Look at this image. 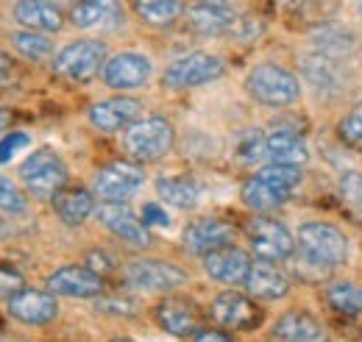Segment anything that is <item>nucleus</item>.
<instances>
[{
    "instance_id": "f257e3e1",
    "label": "nucleus",
    "mask_w": 362,
    "mask_h": 342,
    "mask_svg": "<svg viewBox=\"0 0 362 342\" xmlns=\"http://www.w3.org/2000/svg\"><path fill=\"white\" fill-rule=\"evenodd\" d=\"M298 254L320 267H340L349 261V237L332 223H304L298 228Z\"/></svg>"
},
{
    "instance_id": "f03ea898",
    "label": "nucleus",
    "mask_w": 362,
    "mask_h": 342,
    "mask_svg": "<svg viewBox=\"0 0 362 342\" xmlns=\"http://www.w3.org/2000/svg\"><path fill=\"white\" fill-rule=\"evenodd\" d=\"M176 131L165 117H142L123 134V148L134 162H159L173 151Z\"/></svg>"
},
{
    "instance_id": "7ed1b4c3",
    "label": "nucleus",
    "mask_w": 362,
    "mask_h": 342,
    "mask_svg": "<svg viewBox=\"0 0 362 342\" xmlns=\"http://www.w3.org/2000/svg\"><path fill=\"white\" fill-rule=\"evenodd\" d=\"M245 89L257 103L273 109L293 106L301 98V81L279 64H257L245 78Z\"/></svg>"
},
{
    "instance_id": "20e7f679",
    "label": "nucleus",
    "mask_w": 362,
    "mask_h": 342,
    "mask_svg": "<svg viewBox=\"0 0 362 342\" xmlns=\"http://www.w3.org/2000/svg\"><path fill=\"white\" fill-rule=\"evenodd\" d=\"M20 178L31 189V195L53 201L56 192L67 187V165L53 148H37L23 165H20Z\"/></svg>"
},
{
    "instance_id": "39448f33",
    "label": "nucleus",
    "mask_w": 362,
    "mask_h": 342,
    "mask_svg": "<svg viewBox=\"0 0 362 342\" xmlns=\"http://www.w3.org/2000/svg\"><path fill=\"white\" fill-rule=\"evenodd\" d=\"M106 64V45L98 40H78L62 47L53 59V73L67 81H90Z\"/></svg>"
},
{
    "instance_id": "423d86ee",
    "label": "nucleus",
    "mask_w": 362,
    "mask_h": 342,
    "mask_svg": "<svg viewBox=\"0 0 362 342\" xmlns=\"http://www.w3.org/2000/svg\"><path fill=\"white\" fill-rule=\"evenodd\" d=\"M221 76H223V61L218 56H212V53H187L165 70L162 84L170 92H184V89L209 84Z\"/></svg>"
},
{
    "instance_id": "0eeeda50",
    "label": "nucleus",
    "mask_w": 362,
    "mask_h": 342,
    "mask_svg": "<svg viewBox=\"0 0 362 342\" xmlns=\"http://www.w3.org/2000/svg\"><path fill=\"white\" fill-rule=\"evenodd\" d=\"M245 234L251 240V248L259 259H268V261H281V259H290L296 254V240L293 234L287 231L284 223L273 220V217H251L245 223Z\"/></svg>"
},
{
    "instance_id": "6e6552de",
    "label": "nucleus",
    "mask_w": 362,
    "mask_h": 342,
    "mask_svg": "<svg viewBox=\"0 0 362 342\" xmlns=\"http://www.w3.org/2000/svg\"><path fill=\"white\" fill-rule=\"evenodd\" d=\"M126 281L134 290H145V293H170V290H179L181 284H187V273L173 261L134 259L126 267Z\"/></svg>"
},
{
    "instance_id": "1a4fd4ad",
    "label": "nucleus",
    "mask_w": 362,
    "mask_h": 342,
    "mask_svg": "<svg viewBox=\"0 0 362 342\" xmlns=\"http://www.w3.org/2000/svg\"><path fill=\"white\" fill-rule=\"evenodd\" d=\"M45 287L53 295H64V298H100L106 290L103 276L81 264H64L53 270L47 276Z\"/></svg>"
},
{
    "instance_id": "9d476101",
    "label": "nucleus",
    "mask_w": 362,
    "mask_h": 342,
    "mask_svg": "<svg viewBox=\"0 0 362 342\" xmlns=\"http://www.w3.org/2000/svg\"><path fill=\"white\" fill-rule=\"evenodd\" d=\"M98 220L103 223L106 231H112L117 240H123L132 248H148L151 245V231L142 223V217H136L123 201H103V206H98Z\"/></svg>"
},
{
    "instance_id": "9b49d317",
    "label": "nucleus",
    "mask_w": 362,
    "mask_h": 342,
    "mask_svg": "<svg viewBox=\"0 0 362 342\" xmlns=\"http://www.w3.org/2000/svg\"><path fill=\"white\" fill-rule=\"evenodd\" d=\"M145 184V170L136 162H112L95 175V195L100 201H126Z\"/></svg>"
},
{
    "instance_id": "f8f14e48",
    "label": "nucleus",
    "mask_w": 362,
    "mask_h": 342,
    "mask_svg": "<svg viewBox=\"0 0 362 342\" xmlns=\"http://www.w3.org/2000/svg\"><path fill=\"white\" fill-rule=\"evenodd\" d=\"M209 314L218 326H223L228 331H251L262 323V312L257 309V303L245 298L243 293H221L212 300Z\"/></svg>"
},
{
    "instance_id": "ddd939ff",
    "label": "nucleus",
    "mask_w": 362,
    "mask_h": 342,
    "mask_svg": "<svg viewBox=\"0 0 362 342\" xmlns=\"http://www.w3.org/2000/svg\"><path fill=\"white\" fill-rule=\"evenodd\" d=\"M234 225H228L226 220H218V217H204L192 225L184 228L181 234V242H184V251L189 256H206L223 245H231L234 240Z\"/></svg>"
},
{
    "instance_id": "4468645a",
    "label": "nucleus",
    "mask_w": 362,
    "mask_h": 342,
    "mask_svg": "<svg viewBox=\"0 0 362 342\" xmlns=\"http://www.w3.org/2000/svg\"><path fill=\"white\" fill-rule=\"evenodd\" d=\"M8 314L23 326H47L59 317V300L50 290H23L8 298Z\"/></svg>"
},
{
    "instance_id": "2eb2a0df",
    "label": "nucleus",
    "mask_w": 362,
    "mask_h": 342,
    "mask_svg": "<svg viewBox=\"0 0 362 342\" xmlns=\"http://www.w3.org/2000/svg\"><path fill=\"white\" fill-rule=\"evenodd\" d=\"M139 114H142V103L136 98L117 95V98H106V100L92 106L90 123L103 134H115V131H123L132 123H136Z\"/></svg>"
},
{
    "instance_id": "dca6fc26",
    "label": "nucleus",
    "mask_w": 362,
    "mask_h": 342,
    "mask_svg": "<svg viewBox=\"0 0 362 342\" xmlns=\"http://www.w3.org/2000/svg\"><path fill=\"white\" fill-rule=\"evenodd\" d=\"M153 314L156 323L173 337H195L201 331V312L187 298H165Z\"/></svg>"
},
{
    "instance_id": "f3484780",
    "label": "nucleus",
    "mask_w": 362,
    "mask_h": 342,
    "mask_svg": "<svg viewBox=\"0 0 362 342\" xmlns=\"http://www.w3.org/2000/svg\"><path fill=\"white\" fill-rule=\"evenodd\" d=\"M204 270L209 278L221 284H245L251 270V256L237 245H223L204 256Z\"/></svg>"
},
{
    "instance_id": "a211bd4d",
    "label": "nucleus",
    "mask_w": 362,
    "mask_h": 342,
    "mask_svg": "<svg viewBox=\"0 0 362 342\" xmlns=\"http://www.w3.org/2000/svg\"><path fill=\"white\" fill-rule=\"evenodd\" d=\"M100 76L112 89H134L151 78V61L142 53H117L103 64Z\"/></svg>"
},
{
    "instance_id": "6ab92c4d",
    "label": "nucleus",
    "mask_w": 362,
    "mask_h": 342,
    "mask_svg": "<svg viewBox=\"0 0 362 342\" xmlns=\"http://www.w3.org/2000/svg\"><path fill=\"white\" fill-rule=\"evenodd\" d=\"M271 342H329V331L310 312L293 309L276 320Z\"/></svg>"
},
{
    "instance_id": "aec40b11",
    "label": "nucleus",
    "mask_w": 362,
    "mask_h": 342,
    "mask_svg": "<svg viewBox=\"0 0 362 342\" xmlns=\"http://www.w3.org/2000/svg\"><path fill=\"white\" fill-rule=\"evenodd\" d=\"M245 290L254 298L279 300L290 293V278H287V273H281L276 267V261L259 259V261H251V270H248V278H245Z\"/></svg>"
},
{
    "instance_id": "412c9836",
    "label": "nucleus",
    "mask_w": 362,
    "mask_h": 342,
    "mask_svg": "<svg viewBox=\"0 0 362 342\" xmlns=\"http://www.w3.org/2000/svg\"><path fill=\"white\" fill-rule=\"evenodd\" d=\"M187 23L192 31L204 37H221L237 28V14L231 6H218V3H192L187 8Z\"/></svg>"
},
{
    "instance_id": "4be33fe9",
    "label": "nucleus",
    "mask_w": 362,
    "mask_h": 342,
    "mask_svg": "<svg viewBox=\"0 0 362 342\" xmlns=\"http://www.w3.org/2000/svg\"><path fill=\"white\" fill-rule=\"evenodd\" d=\"M14 20L23 28L40 34H56L64 25V14L53 0H17Z\"/></svg>"
},
{
    "instance_id": "5701e85b",
    "label": "nucleus",
    "mask_w": 362,
    "mask_h": 342,
    "mask_svg": "<svg viewBox=\"0 0 362 342\" xmlns=\"http://www.w3.org/2000/svg\"><path fill=\"white\" fill-rule=\"evenodd\" d=\"M70 20L78 28H117L123 23V8L117 0H76Z\"/></svg>"
},
{
    "instance_id": "b1692460",
    "label": "nucleus",
    "mask_w": 362,
    "mask_h": 342,
    "mask_svg": "<svg viewBox=\"0 0 362 342\" xmlns=\"http://www.w3.org/2000/svg\"><path fill=\"white\" fill-rule=\"evenodd\" d=\"M268 159L273 165H293L301 167L310 159L307 142L298 131L293 129H276L273 134H268Z\"/></svg>"
},
{
    "instance_id": "393cba45",
    "label": "nucleus",
    "mask_w": 362,
    "mask_h": 342,
    "mask_svg": "<svg viewBox=\"0 0 362 342\" xmlns=\"http://www.w3.org/2000/svg\"><path fill=\"white\" fill-rule=\"evenodd\" d=\"M301 70H304V78L315 86L317 92L337 95L343 86V70L332 56H323V53L301 56Z\"/></svg>"
},
{
    "instance_id": "a878e982",
    "label": "nucleus",
    "mask_w": 362,
    "mask_h": 342,
    "mask_svg": "<svg viewBox=\"0 0 362 342\" xmlns=\"http://www.w3.org/2000/svg\"><path fill=\"white\" fill-rule=\"evenodd\" d=\"M53 209L64 225H81L95 212V198L84 187H64L53 195Z\"/></svg>"
},
{
    "instance_id": "bb28decb",
    "label": "nucleus",
    "mask_w": 362,
    "mask_h": 342,
    "mask_svg": "<svg viewBox=\"0 0 362 342\" xmlns=\"http://www.w3.org/2000/svg\"><path fill=\"white\" fill-rule=\"evenodd\" d=\"M240 198H243V204H245L248 209L265 214V212H273V209H279V206H284V204H287L293 195H287L284 189L273 187L271 181H265L262 175H251V178L243 184V189H240Z\"/></svg>"
},
{
    "instance_id": "cd10ccee",
    "label": "nucleus",
    "mask_w": 362,
    "mask_h": 342,
    "mask_svg": "<svg viewBox=\"0 0 362 342\" xmlns=\"http://www.w3.org/2000/svg\"><path fill=\"white\" fill-rule=\"evenodd\" d=\"M313 45L317 47V53L340 59V56H349L357 50V37L337 23H320L313 31Z\"/></svg>"
},
{
    "instance_id": "c85d7f7f",
    "label": "nucleus",
    "mask_w": 362,
    "mask_h": 342,
    "mask_svg": "<svg viewBox=\"0 0 362 342\" xmlns=\"http://www.w3.org/2000/svg\"><path fill=\"white\" fill-rule=\"evenodd\" d=\"M156 192L165 204L176 206V209H192L201 198V189L192 178L187 175H165L156 181Z\"/></svg>"
},
{
    "instance_id": "c756f323",
    "label": "nucleus",
    "mask_w": 362,
    "mask_h": 342,
    "mask_svg": "<svg viewBox=\"0 0 362 342\" xmlns=\"http://www.w3.org/2000/svg\"><path fill=\"white\" fill-rule=\"evenodd\" d=\"M323 298L343 317H360L362 314V287L354 281H332L323 290Z\"/></svg>"
},
{
    "instance_id": "7c9ffc66",
    "label": "nucleus",
    "mask_w": 362,
    "mask_h": 342,
    "mask_svg": "<svg viewBox=\"0 0 362 342\" xmlns=\"http://www.w3.org/2000/svg\"><path fill=\"white\" fill-rule=\"evenodd\" d=\"M134 8L148 25H156V28L173 25L184 14L181 0H134Z\"/></svg>"
},
{
    "instance_id": "2f4dec72",
    "label": "nucleus",
    "mask_w": 362,
    "mask_h": 342,
    "mask_svg": "<svg viewBox=\"0 0 362 342\" xmlns=\"http://www.w3.org/2000/svg\"><path fill=\"white\" fill-rule=\"evenodd\" d=\"M234 153L243 165H257L262 159H268V134L257 129L243 131L237 136V145H234Z\"/></svg>"
},
{
    "instance_id": "473e14b6",
    "label": "nucleus",
    "mask_w": 362,
    "mask_h": 342,
    "mask_svg": "<svg viewBox=\"0 0 362 342\" xmlns=\"http://www.w3.org/2000/svg\"><path fill=\"white\" fill-rule=\"evenodd\" d=\"M11 42H14V50L28 61H45L53 53V42L40 31H20L11 37Z\"/></svg>"
},
{
    "instance_id": "72a5a7b5",
    "label": "nucleus",
    "mask_w": 362,
    "mask_h": 342,
    "mask_svg": "<svg viewBox=\"0 0 362 342\" xmlns=\"http://www.w3.org/2000/svg\"><path fill=\"white\" fill-rule=\"evenodd\" d=\"M0 212L6 214H25L28 212V201L23 195V189L8 181L6 175H0Z\"/></svg>"
},
{
    "instance_id": "f704fd0d",
    "label": "nucleus",
    "mask_w": 362,
    "mask_h": 342,
    "mask_svg": "<svg viewBox=\"0 0 362 342\" xmlns=\"http://www.w3.org/2000/svg\"><path fill=\"white\" fill-rule=\"evenodd\" d=\"M31 145V136L25 131H11L0 136V165H8L14 156H20Z\"/></svg>"
},
{
    "instance_id": "c9c22d12",
    "label": "nucleus",
    "mask_w": 362,
    "mask_h": 342,
    "mask_svg": "<svg viewBox=\"0 0 362 342\" xmlns=\"http://www.w3.org/2000/svg\"><path fill=\"white\" fill-rule=\"evenodd\" d=\"M340 195H343V201L354 209V212H362V172H343V178H340Z\"/></svg>"
},
{
    "instance_id": "e433bc0d",
    "label": "nucleus",
    "mask_w": 362,
    "mask_h": 342,
    "mask_svg": "<svg viewBox=\"0 0 362 342\" xmlns=\"http://www.w3.org/2000/svg\"><path fill=\"white\" fill-rule=\"evenodd\" d=\"M337 134H340L346 142H351V145H362V100L360 103H354L351 112L340 120Z\"/></svg>"
},
{
    "instance_id": "4c0bfd02",
    "label": "nucleus",
    "mask_w": 362,
    "mask_h": 342,
    "mask_svg": "<svg viewBox=\"0 0 362 342\" xmlns=\"http://www.w3.org/2000/svg\"><path fill=\"white\" fill-rule=\"evenodd\" d=\"M25 290V278L20 270H14L11 264H0V298H14L17 293Z\"/></svg>"
},
{
    "instance_id": "58836bf2",
    "label": "nucleus",
    "mask_w": 362,
    "mask_h": 342,
    "mask_svg": "<svg viewBox=\"0 0 362 342\" xmlns=\"http://www.w3.org/2000/svg\"><path fill=\"white\" fill-rule=\"evenodd\" d=\"M142 223L148 228H168L170 225V214L165 212V206H159V204H145L142 206Z\"/></svg>"
},
{
    "instance_id": "ea45409f",
    "label": "nucleus",
    "mask_w": 362,
    "mask_h": 342,
    "mask_svg": "<svg viewBox=\"0 0 362 342\" xmlns=\"http://www.w3.org/2000/svg\"><path fill=\"white\" fill-rule=\"evenodd\" d=\"M98 309L100 312H109V314H134L136 303L129 298H109V300H100Z\"/></svg>"
},
{
    "instance_id": "a19ab883",
    "label": "nucleus",
    "mask_w": 362,
    "mask_h": 342,
    "mask_svg": "<svg viewBox=\"0 0 362 342\" xmlns=\"http://www.w3.org/2000/svg\"><path fill=\"white\" fill-rule=\"evenodd\" d=\"M87 267H92L95 273H109V270H112V259L106 256L103 251H92L90 264H87Z\"/></svg>"
},
{
    "instance_id": "79ce46f5",
    "label": "nucleus",
    "mask_w": 362,
    "mask_h": 342,
    "mask_svg": "<svg viewBox=\"0 0 362 342\" xmlns=\"http://www.w3.org/2000/svg\"><path fill=\"white\" fill-rule=\"evenodd\" d=\"M192 342H234L228 334H223V331H215V329H201L195 337H192Z\"/></svg>"
},
{
    "instance_id": "37998d69",
    "label": "nucleus",
    "mask_w": 362,
    "mask_h": 342,
    "mask_svg": "<svg viewBox=\"0 0 362 342\" xmlns=\"http://www.w3.org/2000/svg\"><path fill=\"white\" fill-rule=\"evenodd\" d=\"M11 70H14V64H11V59L0 50V84L3 81H8V76H11Z\"/></svg>"
},
{
    "instance_id": "c03bdc74",
    "label": "nucleus",
    "mask_w": 362,
    "mask_h": 342,
    "mask_svg": "<svg viewBox=\"0 0 362 342\" xmlns=\"http://www.w3.org/2000/svg\"><path fill=\"white\" fill-rule=\"evenodd\" d=\"M6 126H8V114H6L3 109H0V131L6 129Z\"/></svg>"
},
{
    "instance_id": "a18cd8bd",
    "label": "nucleus",
    "mask_w": 362,
    "mask_h": 342,
    "mask_svg": "<svg viewBox=\"0 0 362 342\" xmlns=\"http://www.w3.org/2000/svg\"><path fill=\"white\" fill-rule=\"evenodd\" d=\"M195 3H218V6H231V0H195Z\"/></svg>"
},
{
    "instance_id": "49530a36",
    "label": "nucleus",
    "mask_w": 362,
    "mask_h": 342,
    "mask_svg": "<svg viewBox=\"0 0 362 342\" xmlns=\"http://www.w3.org/2000/svg\"><path fill=\"white\" fill-rule=\"evenodd\" d=\"M109 342H134V340H129V337H115V340H109Z\"/></svg>"
}]
</instances>
